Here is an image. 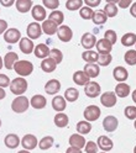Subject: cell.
Returning a JSON list of instances; mask_svg holds the SVG:
<instances>
[{
    "label": "cell",
    "instance_id": "54",
    "mask_svg": "<svg viewBox=\"0 0 136 153\" xmlns=\"http://www.w3.org/2000/svg\"><path fill=\"white\" fill-rule=\"evenodd\" d=\"M66 153H82V149H78V148L71 147V148H67Z\"/></svg>",
    "mask_w": 136,
    "mask_h": 153
},
{
    "label": "cell",
    "instance_id": "59",
    "mask_svg": "<svg viewBox=\"0 0 136 153\" xmlns=\"http://www.w3.org/2000/svg\"><path fill=\"white\" fill-rule=\"evenodd\" d=\"M17 153H30V151H26V149H22V151H19Z\"/></svg>",
    "mask_w": 136,
    "mask_h": 153
},
{
    "label": "cell",
    "instance_id": "45",
    "mask_svg": "<svg viewBox=\"0 0 136 153\" xmlns=\"http://www.w3.org/2000/svg\"><path fill=\"white\" fill-rule=\"evenodd\" d=\"M125 116L129 120H136V106H126L125 108Z\"/></svg>",
    "mask_w": 136,
    "mask_h": 153
},
{
    "label": "cell",
    "instance_id": "27",
    "mask_svg": "<svg viewBox=\"0 0 136 153\" xmlns=\"http://www.w3.org/2000/svg\"><path fill=\"white\" fill-rule=\"evenodd\" d=\"M16 10L21 14L27 13L32 7V0H16Z\"/></svg>",
    "mask_w": 136,
    "mask_h": 153
},
{
    "label": "cell",
    "instance_id": "20",
    "mask_svg": "<svg viewBox=\"0 0 136 153\" xmlns=\"http://www.w3.org/2000/svg\"><path fill=\"white\" fill-rule=\"evenodd\" d=\"M4 143H5V146L7 148L14 149V148L19 147V145L21 143V141H20V138H19V136L15 135V133H9V135L4 138Z\"/></svg>",
    "mask_w": 136,
    "mask_h": 153
},
{
    "label": "cell",
    "instance_id": "55",
    "mask_svg": "<svg viewBox=\"0 0 136 153\" xmlns=\"http://www.w3.org/2000/svg\"><path fill=\"white\" fill-rule=\"evenodd\" d=\"M130 14H131V16L136 17V3H132V4H131V7H130Z\"/></svg>",
    "mask_w": 136,
    "mask_h": 153
},
{
    "label": "cell",
    "instance_id": "62",
    "mask_svg": "<svg viewBox=\"0 0 136 153\" xmlns=\"http://www.w3.org/2000/svg\"><path fill=\"white\" fill-rule=\"evenodd\" d=\"M0 126H1V119H0Z\"/></svg>",
    "mask_w": 136,
    "mask_h": 153
},
{
    "label": "cell",
    "instance_id": "36",
    "mask_svg": "<svg viewBox=\"0 0 136 153\" xmlns=\"http://www.w3.org/2000/svg\"><path fill=\"white\" fill-rule=\"evenodd\" d=\"M77 131H78L79 135H87V133H89L92 131V125L89 121H79L77 123Z\"/></svg>",
    "mask_w": 136,
    "mask_h": 153
},
{
    "label": "cell",
    "instance_id": "12",
    "mask_svg": "<svg viewBox=\"0 0 136 153\" xmlns=\"http://www.w3.org/2000/svg\"><path fill=\"white\" fill-rule=\"evenodd\" d=\"M118 125H119V121L115 116H113V115L106 116L103 121V127L106 132H114L116 128H118Z\"/></svg>",
    "mask_w": 136,
    "mask_h": 153
},
{
    "label": "cell",
    "instance_id": "38",
    "mask_svg": "<svg viewBox=\"0 0 136 153\" xmlns=\"http://www.w3.org/2000/svg\"><path fill=\"white\" fill-rule=\"evenodd\" d=\"M103 11L105 13L106 17H114L118 15V6L115 4H111V3H106L105 7L103 9Z\"/></svg>",
    "mask_w": 136,
    "mask_h": 153
},
{
    "label": "cell",
    "instance_id": "23",
    "mask_svg": "<svg viewBox=\"0 0 136 153\" xmlns=\"http://www.w3.org/2000/svg\"><path fill=\"white\" fill-rule=\"evenodd\" d=\"M89 79L90 78L84 73V71H77L73 74V82L77 85H83V87H84V85H87V84L90 82Z\"/></svg>",
    "mask_w": 136,
    "mask_h": 153
},
{
    "label": "cell",
    "instance_id": "61",
    "mask_svg": "<svg viewBox=\"0 0 136 153\" xmlns=\"http://www.w3.org/2000/svg\"><path fill=\"white\" fill-rule=\"evenodd\" d=\"M134 153H136V146H135V148H134Z\"/></svg>",
    "mask_w": 136,
    "mask_h": 153
},
{
    "label": "cell",
    "instance_id": "57",
    "mask_svg": "<svg viewBox=\"0 0 136 153\" xmlns=\"http://www.w3.org/2000/svg\"><path fill=\"white\" fill-rule=\"evenodd\" d=\"M132 100H134V102L136 104V89L132 91Z\"/></svg>",
    "mask_w": 136,
    "mask_h": 153
},
{
    "label": "cell",
    "instance_id": "6",
    "mask_svg": "<svg viewBox=\"0 0 136 153\" xmlns=\"http://www.w3.org/2000/svg\"><path fill=\"white\" fill-rule=\"evenodd\" d=\"M100 85L96 83V82H89L87 85H84V93H85V95L88 98H92V99H94V98H96L98 95L100 94Z\"/></svg>",
    "mask_w": 136,
    "mask_h": 153
},
{
    "label": "cell",
    "instance_id": "21",
    "mask_svg": "<svg viewBox=\"0 0 136 153\" xmlns=\"http://www.w3.org/2000/svg\"><path fill=\"white\" fill-rule=\"evenodd\" d=\"M46 104H47V100H46V98L43 97V95H34V97L31 98V100H30V105L34 108V109H36V110H41V109H43L45 106H46Z\"/></svg>",
    "mask_w": 136,
    "mask_h": 153
},
{
    "label": "cell",
    "instance_id": "32",
    "mask_svg": "<svg viewBox=\"0 0 136 153\" xmlns=\"http://www.w3.org/2000/svg\"><path fill=\"white\" fill-rule=\"evenodd\" d=\"M82 58L87 63H96L99 58V54L95 51H85L82 53Z\"/></svg>",
    "mask_w": 136,
    "mask_h": 153
},
{
    "label": "cell",
    "instance_id": "15",
    "mask_svg": "<svg viewBox=\"0 0 136 153\" xmlns=\"http://www.w3.org/2000/svg\"><path fill=\"white\" fill-rule=\"evenodd\" d=\"M50 52H51L50 47H48L46 43H38L34 50L35 56L37 57V58H41V59L47 58V57L50 56Z\"/></svg>",
    "mask_w": 136,
    "mask_h": 153
},
{
    "label": "cell",
    "instance_id": "34",
    "mask_svg": "<svg viewBox=\"0 0 136 153\" xmlns=\"http://www.w3.org/2000/svg\"><path fill=\"white\" fill-rule=\"evenodd\" d=\"M92 20H93V22L95 25H104L106 22V20H108V17H106V15H105V13L103 10H96L93 14Z\"/></svg>",
    "mask_w": 136,
    "mask_h": 153
},
{
    "label": "cell",
    "instance_id": "49",
    "mask_svg": "<svg viewBox=\"0 0 136 153\" xmlns=\"http://www.w3.org/2000/svg\"><path fill=\"white\" fill-rule=\"evenodd\" d=\"M10 79L6 74H0V88H6L10 85Z\"/></svg>",
    "mask_w": 136,
    "mask_h": 153
},
{
    "label": "cell",
    "instance_id": "48",
    "mask_svg": "<svg viewBox=\"0 0 136 153\" xmlns=\"http://www.w3.org/2000/svg\"><path fill=\"white\" fill-rule=\"evenodd\" d=\"M84 149L87 153H98V145L93 141H88L85 143Z\"/></svg>",
    "mask_w": 136,
    "mask_h": 153
},
{
    "label": "cell",
    "instance_id": "56",
    "mask_svg": "<svg viewBox=\"0 0 136 153\" xmlns=\"http://www.w3.org/2000/svg\"><path fill=\"white\" fill-rule=\"evenodd\" d=\"M6 97V93L4 90V88H0V100H3Z\"/></svg>",
    "mask_w": 136,
    "mask_h": 153
},
{
    "label": "cell",
    "instance_id": "60",
    "mask_svg": "<svg viewBox=\"0 0 136 153\" xmlns=\"http://www.w3.org/2000/svg\"><path fill=\"white\" fill-rule=\"evenodd\" d=\"M134 127H135V130H136V120H135V122H134Z\"/></svg>",
    "mask_w": 136,
    "mask_h": 153
},
{
    "label": "cell",
    "instance_id": "51",
    "mask_svg": "<svg viewBox=\"0 0 136 153\" xmlns=\"http://www.w3.org/2000/svg\"><path fill=\"white\" fill-rule=\"evenodd\" d=\"M131 4H132V0H119V3H118L119 7H121V9L129 7Z\"/></svg>",
    "mask_w": 136,
    "mask_h": 153
},
{
    "label": "cell",
    "instance_id": "53",
    "mask_svg": "<svg viewBox=\"0 0 136 153\" xmlns=\"http://www.w3.org/2000/svg\"><path fill=\"white\" fill-rule=\"evenodd\" d=\"M15 3H16L15 0H0V4H1L3 6H6V7L13 6Z\"/></svg>",
    "mask_w": 136,
    "mask_h": 153
},
{
    "label": "cell",
    "instance_id": "52",
    "mask_svg": "<svg viewBox=\"0 0 136 153\" xmlns=\"http://www.w3.org/2000/svg\"><path fill=\"white\" fill-rule=\"evenodd\" d=\"M7 30V22L5 20H0V35L5 33Z\"/></svg>",
    "mask_w": 136,
    "mask_h": 153
},
{
    "label": "cell",
    "instance_id": "44",
    "mask_svg": "<svg viewBox=\"0 0 136 153\" xmlns=\"http://www.w3.org/2000/svg\"><path fill=\"white\" fill-rule=\"evenodd\" d=\"M113 61V57L111 54H99V58H98V64L102 67H106L109 65Z\"/></svg>",
    "mask_w": 136,
    "mask_h": 153
},
{
    "label": "cell",
    "instance_id": "31",
    "mask_svg": "<svg viewBox=\"0 0 136 153\" xmlns=\"http://www.w3.org/2000/svg\"><path fill=\"white\" fill-rule=\"evenodd\" d=\"M55 125L57 127H60V128H63L68 125V122H69V119H68V116L64 114V112H58L56 116H55Z\"/></svg>",
    "mask_w": 136,
    "mask_h": 153
},
{
    "label": "cell",
    "instance_id": "7",
    "mask_svg": "<svg viewBox=\"0 0 136 153\" xmlns=\"http://www.w3.org/2000/svg\"><path fill=\"white\" fill-rule=\"evenodd\" d=\"M116 101H118V98H116L114 91H105L104 94H102V97H100V102L105 108L115 106Z\"/></svg>",
    "mask_w": 136,
    "mask_h": 153
},
{
    "label": "cell",
    "instance_id": "18",
    "mask_svg": "<svg viewBox=\"0 0 136 153\" xmlns=\"http://www.w3.org/2000/svg\"><path fill=\"white\" fill-rule=\"evenodd\" d=\"M113 76L116 82L119 83H124L129 76V72L128 69H125L124 67H115L113 71Z\"/></svg>",
    "mask_w": 136,
    "mask_h": 153
},
{
    "label": "cell",
    "instance_id": "3",
    "mask_svg": "<svg viewBox=\"0 0 136 153\" xmlns=\"http://www.w3.org/2000/svg\"><path fill=\"white\" fill-rule=\"evenodd\" d=\"M28 106H30V101H28V99L26 97H24V95H20V97H16L13 102H11V109L16 114H22L25 112Z\"/></svg>",
    "mask_w": 136,
    "mask_h": 153
},
{
    "label": "cell",
    "instance_id": "37",
    "mask_svg": "<svg viewBox=\"0 0 136 153\" xmlns=\"http://www.w3.org/2000/svg\"><path fill=\"white\" fill-rule=\"evenodd\" d=\"M48 20L53 21L57 26H58V25H61V26H62V22L64 21V15H63L62 11L55 10V11H52V13L50 14V16H48Z\"/></svg>",
    "mask_w": 136,
    "mask_h": 153
},
{
    "label": "cell",
    "instance_id": "50",
    "mask_svg": "<svg viewBox=\"0 0 136 153\" xmlns=\"http://www.w3.org/2000/svg\"><path fill=\"white\" fill-rule=\"evenodd\" d=\"M102 0H83V3L88 6V7H96V6H99Z\"/></svg>",
    "mask_w": 136,
    "mask_h": 153
},
{
    "label": "cell",
    "instance_id": "11",
    "mask_svg": "<svg viewBox=\"0 0 136 153\" xmlns=\"http://www.w3.org/2000/svg\"><path fill=\"white\" fill-rule=\"evenodd\" d=\"M38 145V141L36 138V136L34 135H25L21 140V146L26 149V151H31L35 149Z\"/></svg>",
    "mask_w": 136,
    "mask_h": 153
},
{
    "label": "cell",
    "instance_id": "26",
    "mask_svg": "<svg viewBox=\"0 0 136 153\" xmlns=\"http://www.w3.org/2000/svg\"><path fill=\"white\" fill-rule=\"evenodd\" d=\"M41 27H42V32H45L48 36H52V35L57 33V30H58V26L51 20H45L43 24L41 25Z\"/></svg>",
    "mask_w": 136,
    "mask_h": 153
},
{
    "label": "cell",
    "instance_id": "47",
    "mask_svg": "<svg viewBox=\"0 0 136 153\" xmlns=\"http://www.w3.org/2000/svg\"><path fill=\"white\" fill-rule=\"evenodd\" d=\"M42 3L45 7H48L50 10H53V11L60 6V0H42Z\"/></svg>",
    "mask_w": 136,
    "mask_h": 153
},
{
    "label": "cell",
    "instance_id": "8",
    "mask_svg": "<svg viewBox=\"0 0 136 153\" xmlns=\"http://www.w3.org/2000/svg\"><path fill=\"white\" fill-rule=\"evenodd\" d=\"M57 35H58V38L62 41V42H69L73 37V31L69 26L67 25H62L58 27L57 30Z\"/></svg>",
    "mask_w": 136,
    "mask_h": 153
},
{
    "label": "cell",
    "instance_id": "63",
    "mask_svg": "<svg viewBox=\"0 0 136 153\" xmlns=\"http://www.w3.org/2000/svg\"><path fill=\"white\" fill-rule=\"evenodd\" d=\"M102 153H106V152H102Z\"/></svg>",
    "mask_w": 136,
    "mask_h": 153
},
{
    "label": "cell",
    "instance_id": "30",
    "mask_svg": "<svg viewBox=\"0 0 136 153\" xmlns=\"http://www.w3.org/2000/svg\"><path fill=\"white\" fill-rule=\"evenodd\" d=\"M115 95L119 98H126L130 94V87L126 83H119L115 87Z\"/></svg>",
    "mask_w": 136,
    "mask_h": 153
},
{
    "label": "cell",
    "instance_id": "13",
    "mask_svg": "<svg viewBox=\"0 0 136 153\" xmlns=\"http://www.w3.org/2000/svg\"><path fill=\"white\" fill-rule=\"evenodd\" d=\"M68 142H69V146L71 147H74V148H78V149H82L85 147V138L79 135V133H73V135L69 137V140H68Z\"/></svg>",
    "mask_w": 136,
    "mask_h": 153
},
{
    "label": "cell",
    "instance_id": "10",
    "mask_svg": "<svg viewBox=\"0 0 136 153\" xmlns=\"http://www.w3.org/2000/svg\"><path fill=\"white\" fill-rule=\"evenodd\" d=\"M81 43L83 46V48H85L87 51H90L93 47L96 45V38H95V36L93 33L85 32L81 38Z\"/></svg>",
    "mask_w": 136,
    "mask_h": 153
},
{
    "label": "cell",
    "instance_id": "17",
    "mask_svg": "<svg viewBox=\"0 0 136 153\" xmlns=\"http://www.w3.org/2000/svg\"><path fill=\"white\" fill-rule=\"evenodd\" d=\"M61 90V83L57 79H50L45 85V91L48 95H55Z\"/></svg>",
    "mask_w": 136,
    "mask_h": 153
},
{
    "label": "cell",
    "instance_id": "9",
    "mask_svg": "<svg viewBox=\"0 0 136 153\" xmlns=\"http://www.w3.org/2000/svg\"><path fill=\"white\" fill-rule=\"evenodd\" d=\"M4 40L7 43H17L19 41L21 40V32L17 30V28H9L6 30V32L4 33Z\"/></svg>",
    "mask_w": 136,
    "mask_h": 153
},
{
    "label": "cell",
    "instance_id": "39",
    "mask_svg": "<svg viewBox=\"0 0 136 153\" xmlns=\"http://www.w3.org/2000/svg\"><path fill=\"white\" fill-rule=\"evenodd\" d=\"M53 143H55V140L53 137L51 136H46L43 138H41V141L38 142V147H40V149H50L52 146H53Z\"/></svg>",
    "mask_w": 136,
    "mask_h": 153
},
{
    "label": "cell",
    "instance_id": "46",
    "mask_svg": "<svg viewBox=\"0 0 136 153\" xmlns=\"http://www.w3.org/2000/svg\"><path fill=\"white\" fill-rule=\"evenodd\" d=\"M104 38L106 41H109L111 45H114L118 40V36H116V32L114 30H106L105 31V35H104Z\"/></svg>",
    "mask_w": 136,
    "mask_h": 153
},
{
    "label": "cell",
    "instance_id": "16",
    "mask_svg": "<svg viewBox=\"0 0 136 153\" xmlns=\"http://www.w3.org/2000/svg\"><path fill=\"white\" fill-rule=\"evenodd\" d=\"M31 14H32V17L34 20H36V22H40V21H45L46 19V10L42 5H35L32 6V10H31Z\"/></svg>",
    "mask_w": 136,
    "mask_h": 153
},
{
    "label": "cell",
    "instance_id": "40",
    "mask_svg": "<svg viewBox=\"0 0 136 153\" xmlns=\"http://www.w3.org/2000/svg\"><path fill=\"white\" fill-rule=\"evenodd\" d=\"M83 5V0H67L66 1V7L71 11H75V10H81Z\"/></svg>",
    "mask_w": 136,
    "mask_h": 153
},
{
    "label": "cell",
    "instance_id": "41",
    "mask_svg": "<svg viewBox=\"0 0 136 153\" xmlns=\"http://www.w3.org/2000/svg\"><path fill=\"white\" fill-rule=\"evenodd\" d=\"M124 59L129 65H135L136 64V50H129L125 53Z\"/></svg>",
    "mask_w": 136,
    "mask_h": 153
},
{
    "label": "cell",
    "instance_id": "25",
    "mask_svg": "<svg viewBox=\"0 0 136 153\" xmlns=\"http://www.w3.org/2000/svg\"><path fill=\"white\" fill-rule=\"evenodd\" d=\"M19 61V56L15 52H9L4 57V65L6 69H14L15 63Z\"/></svg>",
    "mask_w": 136,
    "mask_h": 153
},
{
    "label": "cell",
    "instance_id": "1",
    "mask_svg": "<svg viewBox=\"0 0 136 153\" xmlns=\"http://www.w3.org/2000/svg\"><path fill=\"white\" fill-rule=\"evenodd\" d=\"M27 80L25 78H22V76H19V78H15L11 80L10 83V91L15 95H17V97H20V95H22L26 90H27Z\"/></svg>",
    "mask_w": 136,
    "mask_h": 153
},
{
    "label": "cell",
    "instance_id": "42",
    "mask_svg": "<svg viewBox=\"0 0 136 153\" xmlns=\"http://www.w3.org/2000/svg\"><path fill=\"white\" fill-rule=\"evenodd\" d=\"M93 14H94V10L92 7H88V6H84L79 10V15H81L82 19H84V20H90V19L93 17Z\"/></svg>",
    "mask_w": 136,
    "mask_h": 153
},
{
    "label": "cell",
    "instance_id": "28",
    "mask_svg": "<svg viewBox=\"0 0 136 153\" xmlns=\"http://www.w3.org/2000/svg\"><path fill=\"white\" fill-rule=\"evenodd\" d=\"M66 99L64 97H60V95H57L52 99V108L53 110H56L57 112H62L64 109H66Z\"/></svg>",
    "mask_w": 136,
    "mask_h": 153
},
{
    "label": "cell",
    "instance_id": "43",
    "mask_svg": "<svg viewBox=\"0 0 136 153\" xmlns=\"http://www.w3.org/2000/svg\"><path fill=\"white\" fill-rule=\"evenodd\" d=\"M50 57H51V58H52L57 64H60V63L63 61V53H62L60 50H57V48H52V50H51Z\"/></svg>",
    "mask_w": 136,
    "mask_h": 153
},
{
    "label": "cell",
    "instance_id": "5",
    "mask_svg": "<svg viewBox=\"0 0 136 153\" xmlns=\"http://www.w3.org/2000/svg\"><path fill=\"white\" fill-rule=\"evenodd\" d=\"M26 32H27V37L30 38V40H37V38L41 37V35H42V27L38 22L35 21V22L28 24Z\"/></svg>",
    "mask_w": 136,
    "mask_h": 153
},
{
    "label": "cell",
    "instance_id": "29",
    "mask_svg": "<svg viewBox=\"0 0 136 153\" xmlns=\"http://www.w3.org/2000/svg\"><path fill=\"white\" fill-rule=\"evenodd\" d=\"M57 67V63L51 58V57H47L45 58L42 62H41V69L45 72V73H52Z\"/></svg>",
    "mask_w": 136,
    "mask_h": 153
},
{
    "label": "cell",
    "instance_id": "24",
    "mask_svg": "<svg viewBox=\"0 0 136 153\" xmlns=\"http://www.w3.org/2000/svg\"><path fill=\"white\" fill-rule=\"evenodd\" d=\"M84 73L89 76V78H96L100 73V68L96 63H87L84 65Z\"/></svg>",
    "mask_w": 136,
    "mask_h": 153
},
{
    "label": "cell",
    "instance_id": "22",
    "mask_svg": "<svg viewBox=\"0 0 136 153\" xmlns=\"http://www.w3.org/2000/svg\"><path fill=\"white\" fill-rule=\"evenodd\" d=\"M20 50L22 53L25 54H30L34 52L35 50V46H34V42L32 40H30L28 37H24L20 40Z\"/></svg>",
    "mask_w": 136,
    "mask_h": 153
},
{
    "label": "cell",
    "instance_id": "58",
    "mask_svg": "<svg viewBox=\"0 0 136 153\" xmlns=\"http://www.w3.org/2000/svg\"><path fill=\"white\" fill-rule=\"evenodd\" d=\"M3 65H4V59L1 58V57H0V69L3 68Z\"/></svg>",
    "mask_w": 136,
    "mask_h": 153
},
{
    "label": "cell",
    "instance_id": "35",
    "mask_svg": "<svg viewBox=\"0 0 136 153\" xmlns=\"http://www.w3.org/2000/svg\"><path fill=\"white\" fill-rule=\"evenodd\" d=\"M121 45L125 47H131L136 45V35L132 32H128L121 37Z\"/></svg>",
    "mask_w": 136,
    "mask_h": 153
},
{
    "label": "cell",
    "instance_id": "14",
    "mask_svg": "<svg viewBox=\"0 0 136 153\" xmlns=\"http://www.w3.org/2000/svg\"><path fill=\"white\" fill-rule=\"evenodd\" d=\"M95 47H96V50H98L99 54H110V52L113 50V45L109 41H106L105 38L99 40L98 42H96Z\"/></svg>",
    "mask_w": 136,
    "mask_h": 153
},
{
    "label": "cell",
    "instance_id": "19",
    "mask_svg": "<svg viewBox=\"0 0 136 153\" xmlns=\"http://www.w3.org/2000/svg\"><path fill=\"white\" fill-rule=\"evenodd\" d=\"M98 148H100L103 152H109L113 149L114 143L108 136H99L98 137Z\"/></svg>",
    "mask_w": 136,
    "mask_h": 153
},
{
    "label": "cell",
    "instance_id": "4",
    "mask_svg": "<svg viewBox=\"0 0 136 153\" xmlns=\"http://www.w3.org/2000/svg\"><path fill=\"white\" fill-rule=\"evenodd\" d=\"M100 114H102V110L99 109V106L96 105H89L87 106L84 112H83V116L85 119V121H95L100 117Z\"/></svg>",
    "mask_w": 136,
    "mask_h": 153
},
{
    "label": "cell",
    "instance_id": "33",
    "mask_svg": "<svg viewBox=\"0 0 136 153\" xmlns=\"http://www.w3.org/2000/svg\"><path fill=\"white\" fill-rule=\"evenodd\" d=\"M78 98H79V91H78V89H75V88H68V89L64 91V99H66V101L74 102Z\"/></svg>",
    "mask_w": 136,
    "mask_h": 153
},
{
    "label": "cell",
    "instance_id": "2",
    "mask_svg": "<svg viewBox=\"0 0 136 153\" xmlns=\"http://www.w3.org/2000/svg\"><path fill=\"white\" fill-rule=\"evenodd\" d=\"M14 71H15L19 75H20V76L25 78V76L30 75V74L32 73V71H34V64H32L31 62L24 61V59L17 61V62L15 63V65H14Z\"/></svg>",
    "mask_w": 136,
    "mask_h": 153
}]
</instances>
